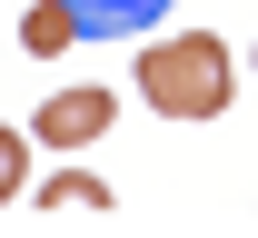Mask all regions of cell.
<instances>
[{
    "mask_svg": "<svg viewBox=\"0 0 258 238\" xmlns=\"http://www.w3.org/2000/svg\"><path fill=\"white\" fill-rule=\"evenodd\" d=\"M139 100L159 119H219L228 109V40H209V30L149 40L139 50Z\"/></svg>",
    "mask_w": 258,
    "mask_h": 238,
    "instance_id": "6da1fadb",
    "label": "cell"
},
{
    "mask_svg": "<svg viewBox=\"0 0 258 238\" xmlns=\"http://www.w3.org/2000/svg\"><path fill=\"white\" fill-rule=\"evenodd\" d=\"M109 119H119V90H50L30 139L40 149H90V139H109Z\"/></svg>",
    "mask_w": 258,
    "mask_h": 238,
    "instance_id": "7a4b0ae2",
    "label": "cell"
},
{
    "mask_svg": "<svg viewBox=\"0 0 258 238\" xmlns=\"http://www.w3.org/2000/svg\"><path fill=\"white\" fill-rule=\"evenodd\" d=\"M70 40H90L70 0H30V10H20V50H30V60H60Z\"/></svg>",
    "mask_w": 258,
    "mask_h": 238,
    "instance_id": "277c9868",
    "label": "cell"
},
{
    "mask_svg": "<svg viewBox=\"0 0 258 238\" xmlns=\"http://www.w3.org/2000/svg\"><path fill=\"white\" fill-rule=\"evenodd\" d=\"M70 10H80V30H90V40H109V30H149L169 0H70Z\"/></svg>",
    "mask_w": 258,
    "mask_h": 238,
    "instance_id": "5b68a950",
    "label": "cell"
},
{
    "mask_svg": "<svg viewBox=\"0 0 258 238\" xmlns=\"http://www.w3.org/2000/svg\"><path fill=\"white\" fill-rule=\"evenodd\" d=\"M30 149H40L30 129H10V119H0V208L20 199V169H30Z\"/></svg>",
    "mask_w": 258,
    "mask_h": 238,
    "instance_id": "8992f818",
    "label": "cell"
},
{
    "mask_svg": "<svg viewBox=\"0 0 258 238\" xmlns=\"http://www.w3.org/2000/svg\"><path fill=\"white\" fill-rule=\"evenodd\" d=\"M40 218H109V179L50 169V179H40Z\"/></svg>",
    "mask_w": 258,
    "mask_h": 238,
    "instance_id": "3957f363",
    "label": "cell"
}]
</instances>
